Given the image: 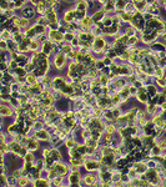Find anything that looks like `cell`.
Masks as SVG:
<instances>
[{
    "mask_svg": "<svg viewBox=\"0 0 166 187\" xmlns=\"http://www.w3.org/2000/svg\"><path fill=\"white\" fill-rule=\"evenodd\" d=\"M67 59H69V58H67V55L65 53H63V51L55 54V56H54V66H55V69L56 70L63 69V67L65 66V64H66Z\"/></svg>",
    "mask_w": 166,
    "mask_h": 187,
    "instance_id": "1",
    "label": "cell"
},
{
    "mask_svg": "<svg viewBox=\"0 0 166 187\" xmlns=\"http://www.w3.org/2000/svg\"><path fill=\"white\" fill-rule=\"evenodd\" d=\"M156 84L160 86V87H164V89H166V75L162 76V77H156Z\"/></svg>",
    "mask_w": 166,
    "mask_h": 187,
    "instance_id": "23",
    "label": "cell"
},
{
    "mask_svg": "<svg viewBox=\"0 0 166 187\" xmlns=\"http://www.w3.org/2000/svg\"><path fill=\"white\" fill-rule=\"evenodd\" d=\"M80 180H81V173L79 171H71V173L67 177V182L71 186H80Z\"/></svg>",
    "mask_w": 166,
    "mask_h": 187,
    "instance_id": "4",
    "label": "cell"
},
{
    "mask_svg": "<svg viewBox=\"0 0 166 187\" xmlns=\"http://www.w3.org/2000/svg\"><path fill=\"white\" fill-rule=\"evenodd\" d=\"M131 1L136 4V3H142V1H145V0H131Z\"/></svg>",
    "mask_w": 166,
    "mask_h": 187,
    "instance_id": "29",
    "label": "cell"
},
{
    "mask_svg": "<svg viewBox=\"0 0 166 187\" xmlns=\"http://www.w3.org/2000/svg\"><path fill=\"white\" fill-rule=\"evenodd\" d=\"M65 145L67 148H72L76 146V142H75V138H66L65 140Z\"/></svg>",
    "mask_w": 166,
    "mask_h": 187,
    "instance_id": "25",
    "label": "cell"
},
{
    "mask_svg": "<svg viewBox=\"0 0 166 187\" xmlns=\"http://www.w3.org/2000/svg\"><path fill=\"white\" fill-rule=\"evenodd\" d=\"M53 44L54 43H51L50 40H48L46 41V43H44V44H41V51H43V53L45 54V55H50V54H53Z\"/></svg>",
    "mask_w": 166,
    "mask_h": 187,
    "instance_id": "11",
    "label": "cell"
},
{
    "mask_svg": "<svg viewBox=\"0 0 166 187\" xmlns=\"http://www.w3.org/2000/svg\"><path fill=\"white\" fill-rule=\"evenodd\" d=\"M87 8H89V1H86V0H76L75 3L76 10H87Z\"/></svg>",
    "mask_w": 166,
    "mask_h": 187,
    "instance_id": "14",
    "label": "cell"
},
{
    "mask_svg": "<svg viewBox=\"0 0 166 187\" xmlns=\"http://www.w3.org/2000/svg\"><path fill=\"white\" fill-rule=\"evenodd\" d=\"M44 16L49 21V24L54 23V21H59V20H58V13H56V10L54 8H48V9H46V11L44 13Z\"/></svg>",
    "mask_w": 166,
    "mask_h": 187,
    "instance_id": "5",
    "label": "cell"
},
{
    "mask_svg": "<svg viewBox=\"0 0 166 187\" xmlns=\"http://www.w3.org/2000/svg\"><path fill=\"white\" fill-rule=\"evenodd\" d=\"M140 43V39L137 38V35H132L127 40V46H136Z\"/></svg>",
    "mask_w": 166,
    "mask_h": 187,
    "instance_id": "19",
    "label": "cell"
},
{
    "mask_svg": "<svg viewBox=\"0 0 166 187\" xmlns=\"http://www.w3.org/2000/svg\"><path fill=\"white\" fill-rule=\"evenodd\" d=\"M48 39L51 43H56V44H61L64 41V34H61L59 30H48L46 31Z\"/></svg>",
    "mask_w": 166,
    "mask_h": 187,
    "instance_id": "3",
    "label": "cell"
},
{
    "mask_svg": "<svg viewBox=\"0 0 166 187\" xmlns=\"http://www.w3.org/2000/svg\"><path fill=\"white\" fill-rule=\"evenodd\" d=\"M84 166L87 172H95V171H99V168H101V163L100 161H97L95 158H87V160H84Z\"/></svg>",
    "mask_w": 166,
    "mask_h": 187,
    "instance_id": "2",
    "label": "cell"
},
{
    "mask_svg": "<svg viewBox=\"0 0 166 187\" xmlns=\"http://www.w3.org/2000/svg\"><path fill=\"white\" fill-rule=\"evenodd\" d=\"M38 79H39L38 76H35V75L33 74V72H30V74H28V75H26V84H29L30 86H31V85L36 84L38 81H40V80H38Z\"/></svg>",
    "mask_w": 166,
    "mask_h": 187,
    "instance_id": "17",
    "label": "cell"
},
{
    "mask_svg": "<svg viewBox=\"0 0 166 187\" xmlns=\"http://www.w3.org/2000/svg\"><path fill=\"white\" fill-rule=\"evenodd\" d=\"M49 178H36L34 182H33V185L34 186H49L50 183H49V181H48Z\"/></svg>",
    "mask_w": 166,
    "mask_h": 187,
    "instance_id": "18",
    "label": "cell"
},
{
    "mask_svg": "<svg viewBox=\"0 0 166 187\" xmlns=\"http://www.w3.org/2000/svg\"><path fill=\"white\" fill-rule=\"evenodd\" d=\"M48 28H49V29H51V30H59V28H60V23H59V21L50 23Z\"/></svg>",
    "mask_w": 166,
    "mask_h": 187,
    "instance_id": "27",
    "label": "cell"
},
{
    "mask_svg": "<svg viewBox=\"0 0 166 187\" xmlns=\"http://www.w3.org/2000/svg\"><path fill=\"white\" fill-rule=\"evenodd\" d=\"M36 14V10L33 8V6H28V5H25V6L21 9V16L25 18V19H33Z\"/></svg>",
    "mask_w": 166,
    "mask_h": 187,
    "instance_id": "8",
    "label": "cell"
},
{
    "mask_svg": "<svg viewBox=\"0 0 166 187\" xmlns=\"http://www.w3.org/2000/svg\"><path fill=\"white\" fill-rule=\"evenodd\" d=\"M76 36V33H74V31H67V33L64 34V41H66V43H71V40L74 39Z\"/></svg>",
    "mask_w": 166,
    "mask_h": 187,
    "instance_id": "20",
    "label": "cell"
},
{
    "mask_svg": "<svg viewBox=\"0 0 166 187\" xmlns=\"http://www.w3.org/2000/svg\"><path fill=\"white\" fill-rule=\"evenodd\" d=\"M124 11L127 13V14H130L131 16H132V15L137 11V9H136V6H135V4H134L132 1H130V3L126 4V6H125V9H124Z\"/></svg>",
    "mask_w": 166,
    "mask_h": 187,
    "instance_id": "15",
    "label": "cell"
},
{
    "mask_svg": "<svg viewBox=\"0 0 166 187\" xmlns=\"http://www.w3.org/2000/svg\"><path fill=\"white\" fill-rule=\"evenodd\" d=\"M96 181H97V177H96V176L92 173V172H90V173H87L85 177H84L82 182H84V185L89 186V185H95V183H96Z\"/></svg>",
    "mask_w": 166,
    "mask_h": 187,
    "instance_id": "9",
    "label": "cell"
},
{
    "mask_svg": "<svg viewBox=\"0 0 166 187\" xmlns=\"http://www.w3.org/2000/svg\"><path fill=\"white\" fill-rule=\"evenodd\" d=\"M75 16H76V9H67L64 13V24H70L72 21H75Z\"/></svg>",
    "mask_w": 166,
    "mask_h": 187,
    "instance_id": "6",
    "label": "cell"
},
{
    "mask_svg": "<svg viewBox=\"0 0 166 187\" xmlns=\"http://www.w3.org/2000/svg\"><path fill=\"white\" fill-rule=\"evenodd\" d=\"M155 77H162V76H165V69L164 67H161V66H156L155 67V75H154Z\"/></svg>",
    "mask_w": 166,
    "mask_h": 187,
    "instance_id": "22",
    "label": "cell"
},
{
    "mask_svg": "<svg viewBox=\"0 0 166 187\" xmlns=\"http://www.w3.org/2000/svg\"><path fill=\"white\" fill-rule=\"evenodd\" d=\"M39 141H38V138H36L35 136L33 137V138H30L29 140V143H28V150H30V151H33V152H35V151H38L39 150Z\"/></svg>",
    "mask_w": 166,
    "mask_h": 187,
    "instance_id": "10",
    "label": "cell"
},
{
    "mask_svg": "<svg viewBox=\"0 0 166 187\" xmlns=\"http://www.w3.org/2000/svg\"><path fill=\"white\" fill-rule=\"evenodd\" d=\"M105 16H106V11H105V10H104L102 8H101L100 10H97V11H95L94 14L91 15V18H92V20H94V23H95V21H99V20H102Z\"/></svg>",
    "mask_w": 166,
    "mask_h": 187,
    "instance_id": "13",
    "label": "cell"
},
{
    "mask_svg": "<svg viewBox=\"0 0 166 187\" xmlns=\"http://www.w3.org/2000/svg\"><path fill=\"white\" fill-rule=\"evenodd\" d=\"M24 161H26V162H34V161H35V156H34L33 151L31 152H26V155L24 156Z\"/></svg>",
    "mask_w": 166,
    "mask_h": 187,
    "instance_id": "24",
    "label": "cell"
},
{
    "mask_svg": "<svg viewBox=\"0 0 166 187\" xmlns=\"http://www.w3.org/2000/svg\"><path fill=\"white\" fill-rule=\"evenodd\" d=\"M34 136L38 138V140H40V141H44V142L50 141V135H49V132L46 131V130H44V128L36 130V131L34 132Z\"/></svg>",
    "mask_w": 166,
    "mask_h": 187,
    "instance_id": "7",
    "label": "cell"
},
{
    "mask_svg": "<svg viewBox=\"0 0 166 187\" xmlns=\"http://www.w3.org/2000/svg\"><path fill=\"white\" fill-rule=\"evenodd\" d=\"M105 131H106V133H115V131H116V128H115V126L111 123V125H106V127H105Z\"/></svg>",
    "mask_w": 166,
    "mask_h": 187,
    "instance_id": "26",
    "label": "cell"
},
{
    "mask_svg": "<svg viewBox=\"0 0 166 187\" xmlns=\"http://www.w3.org/2000/svg\"><path fill=\"white\" fill-rule=\"evenodd\" d=\"M13 108L8 106V105H5V103L3 102L1 103V107H0V113H1V116L3 117H8V116H11L13 115Z\"/></svg>",
    "mask_w": 166,
    "mask_h": 187,
    "instance_id": "12",
    "label": "cell"
},
{
    "mask_svg": "<svg viewBox=\"0 0 166 187\" xmlns=\"http://www.w3.org/2000/svg\"><path fill=\"white\" fill-rule=\"evenodd\" d=\"M51 157L54 158V161H61L63 160V155H61V152L59 151V150L54 148L53 152H51Z\"/></svg>",
    "mask_w": 166,
    "mask_h": 187,
    "instance_id": "21",
    "label": "cell"
},
{
    "mask_svg": "<svg viewBox=\"0 0 166 187\" xmlns=\"http://www.w3.org/2000/svg\"><path fill=\"white\" fill-rule=\"evenodd\" d=\"M146 89H147V94H149V96L150 97H154V96H156L157 95V87L155 86L154 84H149L146 86Z\"/></svg>",
    "mask_w": 166,
    "mask_h": 187,
    "instance_id": "16",
    "label": "cell"
},
{
    "mask_svg": "<svg viewBox=\"0 0 166 187\" xmlns=\"http://www.w3.org/2000/svg\"><path fill=\"white\" fill-rule=\"evenodd\" d=\"M0 48H1V51H6V50H8V43H6V40H1V43H0Z\"/></svg>",
    "mask_w": 166,
    "mask_h": 187,
    "instance_id": "28",
    "label": "cell"
}]
</instances>
